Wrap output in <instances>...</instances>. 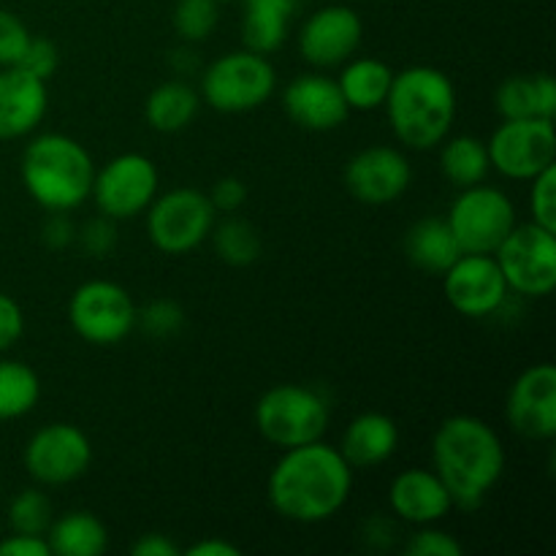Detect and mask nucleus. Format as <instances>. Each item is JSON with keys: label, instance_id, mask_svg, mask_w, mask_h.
<instances>
[{"label": "nucleus", "instance_id": "1", "mask_svg": "<svg viewBox=\"0 0 556 556\" xmlns=\"http://www.w3.org/2000/svg\"><path fill=\"white\" fill-rule=\"evenodd\" d=\"M353 492V467L340 448L315 443L286 448L266 481V497L280 519L296 525H324L348 505Z\"/></svg>", "mask_w": 556, "mask_h": 556}, {"label": "nucleus", "instance_id": "2", "mask_svg": "<svg viewBox=\"0 0 556 556\" xmlns=\"http://www.w3.org/2000/svg\"><path fill=\"white\" fill-rule=\"evenodd\" d=\"M505 445L500 434L483 418H445L432 438V470L448 489L454 508L472 510L503 481Z\"/></svg>", "mask_w": 556, "mask_h": 556}, {"label": "nucleus", "instance_id": "3", "mask_svg": "<svg viewBox=\"0 0 556 556\" xmlns=\"http://www.w3.org/2000/svg\"><path fill=\"white\" fill-rule=\"evenodd\" d=\"M456 87L434 65H410L394 74L386 96L391 134L407 150H434L451 136L456 119Z\"/></svg>", "mask_w": 556, "mask_h": 556}, {"label": "nucleus", "instance_id": "4", "mask_svg": "<svg viewBox=\"0 0 556 556\" xmlns=\"http://www.w3.org/2000/svg\"><path fill=\"white\" fill-rule=\"evenodd\" d=\"M20 177L38 206L47 212H71L90 199L96 163L74 136L38 134L22 152Z\"/></svg>", "mask_w": 556, "mask_h": 556}, {"label": "nucleus", "instance_id": "5", "mask_svg": "<svg viewBox=\"0 0 556 556\" xmlns=\"http://www.w3.org/2000/svg\"><path fill=\"white\" fill-rule=\"evenodd\" d=\"M329 421V402L309 386L280 383L266 391L255 405L258 434L280 451L324 440Z\"/></svg>", "mask_w": 556, "mask_h": 556}, {"label": "nucleus", "instance_id": "6", "mask_svg": "<svg viewBox=\"0 0 556 556\" xmlns=\"http://www.w3.org/2000/svg\"><path fill=\"white\" fill-rule=\"evenodd\" d=\"M277 87V71L266 54L253 49L226 52L201 74L199 96L220 114H244L261 109Z\"/></svg>", "mask_w": 556, "mask_h": 556}, {"label": "nucleus", "instance_id": "7", "mask_svg": "<svg viewBox=\"0 0 556 556\" xmlns=\"http://www.w3.org/2000/svg\"><path fill=\"white\" fill-rule=\"evenodd\" d=\"M215 206L199 188H174L155 195L147 206V237L166 255L193 253L210 239Z\"/></svg>", "mask_w": 556, "mask_h": 556}, {"label": "nucleus", "instance_id": "8", "mask_svg": "<svg viewBox=\"0 0 556 556\" xmlns=\"http://www.w3.org/2000/svg\"><path fill=\"white\" fill-rule=\"evenodd\" d=\"M445 223L454 231L462 253L494 255V250L516 228L519 215L505 190L478 182L459 190L445 215Z\"/></svg>", "mask_w": 556, "mask_h": 556}, {"label": "nucleus", "instance_id": "9", "mask_svg": "<svg viewBox=\"0 0 556 556\" xmlns=\"http://www.w3.org/2000/svg\"><path fill=\"white\" fill-rule=\"evenodd\" d=\"M510 293L546 299L556 288V231L538 223H516L505 242L494 250Z\"/></svg>", "mask_w": 556, "mask_h": 556}, {"label": "nucleus", "instance_id": "10", "mask_svg": "<svg viewBox=\"0 0 556 556\" xmlns=\"http://www.w3.org/2000/svg\"><path fill=\"white\" fill-rule=\"evenodd\" d=\"M68 324L87 345H117L136 329V304L117 282L87 280L71 293Z\"/></svg>", "mask_w": 556, "mask_h": 556}, {"label": "nucleus", "instance_id": "11", "mask_svg": "<svg viewBox=\"0 0 556 556\" xmlns=\"http://www.w3.org/2000/svg\"><path fill=\"white\" fill-rule=\"evenodd\" d=\"M161 174L152 157L141 152H123L96 168L92 179V193L101 215L112 220H130V217L144 215L147 206L157 195Z\"/></svg>", "mask_w": 556, "mask_h": 556}, {"label": "nucleus", "instance_id": "12", "mask_svg": "<svg viewBox=\"0 0 556 556\" xmlns=\"http://www.w3.org/2000/svg\"><path fill=\"white\" fill-rule=\"evenodd\" d=\"M486 150L494 172L516 182H530L556 163L554 119H503L486 141Z\"/></svg>", "mask_w": 556, "mask_h": 556}, {"label": "nucleus", "instance_id": "13", "mask_svg": "<svg viewBox=\"0 0 556 556\" xmlns=\"http://www.w3.org/2000/svg\"><path fill=\"white\" fill-rule=\"evenodd\" d=\"M22 462L38 486H65L90 470L92 443L76 424L54 421L33 432Z\"/></svg>", "mask_w": 556, "mask_h": 556}, {"label": "nucleus", "instance_id": "14", "mask_svg": "<svg viewBox=\"0 0 556 556\" xmlns=\"http://www.w3.org/2000/svg\"><path fill=\"white\" fill-rule=\"evenodd\" d=\"M440 277L448 304L465 318H489L500 313L510 296L494 255L462 253Z\"/></svg>", "mask_w": 556, "mask_h": 556}, {"label": "nucleus", "instance_id": "15", "mask_svg": "<svg viewBox=\"0 0 556 556\" xmlns=\"http://www.w3.org/2000/svg\"><path fill=\"white\" fill-rule=\"evenodd\" d=\"M364 22L351 5H324L304 20L299 52L313 68H340L362 47Z\"/></svg>", "mask_w": 556, "mask_h": 556}, {"label": "nucleus", "instance_id": "16", "mask_svg": "<svg viewBox=\"0 0 556 556\" xmlns=\"http://www.w3.org/2000/svg\"><path fill=\"white\" fill-rule=\"evenodd\" d=\"M410 182V161H407L405 152L389 144L364 147L345 166L348 193L369 206L391 204L407 193Z\"/></svg>", "mask_w": 556, "mask_h": 556}, {"label": "nucleus", "instance_id": "17", "mask_svg": "<svg viewBox=\"0 0 556 556\" xmlns=\"http://www.w3.org/2000/svg\"><path fill=\"white\" fill-rule=\"evenodd\" d=\"M505 418L525 440L556 438V369L541 362L514 380L505 400Z\"/></svg>", "mask_w": 556, "mask_h": 556}, {"label": "nucleus", "instance_id": "18", "mask_svg": "<svg viewBox=\"0 0 556 556\" xmlns=\"http://www.w3.org/2000/svg\"><path fill=\"white\" fill-rule=\"evenodd\" d=\"M282 109L291 123L304 130H313V134L340 128L351 114L340 87H337V79L318 74V71L288 81V87L282 90Z\"/></svg>", "mask_w": 556, "mask_h": 556}, {"label": "nucleus", "instance_id": "19", "mask_svg": "<svg viewBox=\"0 0 556 556\" xmlns=\"http://www.w3.org/2000/svg\"><path fill=\"white\" fill-rule=\"evenodd\" d=\"M49 109L47 81L20 65L0 68V141L30 136Z\"/></svg>", "mask_w": 556, "mask_h": 556}, {"label": "nucleus", "instance_id": "20", "mask_svg": "<svg viewBox=\"0 0 556 556\" xmlns=\"http://www.w3.org/2000/svg\"><path fill=\"white\" fill-rule=\"evenodd\" d=\"M389 508L405 525L424 527L443 521L454 510V500L438 472L427 467H407L391 481Z\"/></svg>", "mask_w": 556, "mask_h": 556}, {"label": "nucleus", "instance_id": "21", "mask_svg": "<svg viewBox=\"0 0 556 556\" xmlns=\"http://www.w3.org/2000/svg\"><path fill=\"white\" fill-rule=\"evenodd\" d=\"M400 448V427L383 413H362L353 418L342 434L340 454L353 470L386 465Z\"/></svg>", "mask_w": 556, "mask_h": 556}, {"label": "nucleus", "instance_id": "22", "mask_svg": "<svg viewBox=\"0 0 556 556\" xmlns=\"http://www.w3.org/2000/svg\"><path fill=\"white\" fill-rule=\"evenodd\" d=\"M242 41L244 49L271 54L286 43L291 33L296 0H242Z\"/></svg>", "mask_w": 556, "mask_h": 556}, {"label": "nucleus", "instance_id": "23", "mask_svg": "<svg viewBox=\"0 0 556 556\" xmlns=\"http://www.w3.org/2000/svg\"><path fill=\"white\" fill-rule=\"evenodd\" d=\"M340 68L342 71L340 79H337V87H340L342 98H345L351 112H375V109L383 106L391 79H394V71L383 60L356 58L353 54Z\"/></svg>", "mask_w": 556, "mask_h": 556}, {"label": "nucleus", "instance_id": "24", "mask_svg": "<svg viewBox=\"0 0 556 556\" xmlns=\"http://www.w3.org/2000/svg\"><path fill=\"white\" fill-rule=\"evenodd\" d=\"M405 253L416 269L427 271V275H443L459 258L462 248L445 217H424V220L413 223L407 231Z\"/></svg>", "mask_w": 556, "mask_h": 556}, {"label": "nucleus", "instance_id": "25", "mask_svg": "<svg viewBox=\"0 0 556 556\" xmlns=\"http://www.w3.org/2000/svg\"><path fill=\"white\" fill-rule=\"evenodd\" d=\"M201 96L182 79H168L157 85L144 101V119L157 134H179L195 119Z\"/></svg>", "mask_w": 556, "mask_h": 556}, {"label": "nucleus", "instance_id": "26", "mask_svg": "<svg viewBox=\"0 0 556 556\" xmlns=\"http://www.w3.org/2000/svg\"><path fill=\"white\" fill-rule=\"evenodd\" d=\"M52 556H101L109 548L106 525L90 510H68L47 530Z\"/></svg>", "mask_w": 556, "mask_h": 556}, {"label": "nucleus", "instance_id": "27", "mask_svg": "<svg viewBox=\"0 0 556 556\" xmlns=\"http://www.w3.org/2000/svg\"><path fill=\"white\" fill-rule=\"evenodd\" d=\"M440 172L459 190L486 182V174L492 172L486 141L478 136H448L440 144Z\"/></svg>", "mask_w": 556, "mask_h": 556}, {"label": "nucleus", "instance_id": "28", "mask_svg": "<svg viewBox=\"0 0 556 556\" xmlns=\"http://www.w3.org/2000/svg\"><path fill=\"white\" fill-rule=\"evenodd\" d=\"M41 400V380L25 362L0 358V421L27 416Z\"/></svg>", "mask_w": 556, "mask_h": 556}, {"label": "nucleus", "instance_id": "29", "mask_svg": "<svg viewBox=\"0 0 556 556\" xmlns=\"http://www.w3.org/2000/svg\"><path fill=\"white\" fill-rule=\"evenodd\" d=\"M212 244L223 264L228 266H250L261 258V237L253 223L242 217H226L223 223L212 226Z\"/></svg>", "mask_w": 556, "mask_h": 556}, {"label": "nucleus", "instance_id": "30", "mask_svg": "<svg viewBox=\"0 0 556 556\" xmlns=\"http://www.w3.org/2000/svg\"><path fill=\"white\" fill-rule=\"evenodd\" d=\"M52 519H54L52 500H49L41 489H22V492L9 503L11 532L47 535Z\"/></svg>", "mask_w": 556, "mask_h": 556}, {"label": "nucleus", "instance_id": "31", "mask_svg": "<svg viewBox=\"0 0 556 556\" xmlns=\"http://www.w3.org/2000/svg\"><path fill=\"white\" fill-rule=\"evenodd\" d=\"M220 22L217 0H177L174 5V30L182 41L201 43L215 33Z\"/></svg>", "mask_w": 556, "mask_h": 556}, {"label": "nucleus", "instance_id": "32", "mask_svg": "<svg viewBox=\"0 0 556 556\" xmlns=\"http://www.w3.org/2000/svg\"><path fill=\"white\" fill-rule=\"evenodd\" d=\"M136 326L152 340H172L185 329V309L174 299H155L144 309H136Z\"/></svg>", "mask_w": 556, "mask_h": 556}, {"label": "nucleus", "instance_id": "33", "mask_svg": "<svg viewBox=\"0 0 556 556\" xmlns=\"http://www.w3.org/2000/svg\"><path fill=\"white\" fill-rule=\"evenodd\" d=\"M494 103H497V112L503 119L538 117L535 114V79H532V74L508 76V79L497 87Z\"/></svg>", "mask_w": 556, "mask_h": 556}, {"label": "nucleus", "instance_id": "34", "mask_svg": "<svg viewBox=\"0 0 556 556\" xmlns=\"http://www.w3.org/2000/svg\"><path fill=\"white\" fill-rule=\"evenodd\" d=\"M532 223L556 231V163L530 179Z\"/></svg>", "mask_w": 556, "mask_h": 556}, {"label": "nucleus", "instance_id": "35", "mask_svg": "<svg viewBox=\"0 0 556 556\" xmlns=\"http://www.w3.org/2000/svg\"><path fill=\"white\" fill-rule=\"evenodd\" d=\"M405 554L407 556H462L465 554V548H462V543L456 541L451 532L438 530L434 525H424L418 527V530L410 535V541L405 543Z\"/></svg>", "mask_w": 556, "mask_h": 556}, {"label": "nucleus", "instance_id": "36", "mask_svg": "<svg viewBox=\"0 0 556 556\" xmlns=\"http://www.w3.org/2000/svg\"><path fill=\"white\" fill-rule=\"evenodd\" d=\"M30 38V30H27L25 22H22L20 16L0 9V68L20 65Z\"/></svg>", "mask_w": 556, "mask_h": 556}, {"label": "nucleus", "instance_id": "37", "mask_svg": "<svg viewBox=\"0 0 556 556\" xmlns=\"http://www.w3.org/2000/svg\"><path fill=\"white\" fill-rule=\"evenodd\" d=\"M76 239H79V244L85 248L87 255L103 258V255H109L117 248V220H112V217L106 215L92 217V220H87L85 226L79 228Z\"/></svg>", "mask_w": 556, "mask_h": 556}, {"label": "nucleus", "instance_id": "38", "mask_svg": "<svg viewBox=\"0 0 556 556\" xmlns=\"http://www.w3.org/2000/svg\"><path fill=\"white\" fill-rule=\"evenodd\" d=\"M60 65V52L54 47V41L41 36H33L30 43H27L25 54L20 60V68H25L27 74L38 76V79H52V74Z\"/></svg>", "mask_w": 556, "mask_h": 556}, {"label": "nucleus", "instance_id": "39", "mask_svg": "<svg viewBox=\"0 0 556 556\" xmlns=\"http://www.w3.org/2000/svg\"><path fill=\"white\" fill-rule=\"evenodd\" d=\"M22 334H25V313L14 296L0 291V353L14 348Z\"/></svg>", "mask_w": 556, "mask_h": 556}, {"label": "nucleus", "instance_id": "40", "mask_svg": "<svg viewBox=\"0 0 556 556\" xmlns=\"http://www.w3.org/2000/svg\"><path fill=\"white\" fill-rule=\"evenodd\" d=\"M206 195H210L215 212L233 215V212L248 201V185H244L239 177H223L212 185V190Z\"/></svg>", "mask_w": 556, "mask_h": 556}, {"label": "nucleus", "instance_id": "41", "mask_svg": "<svg viewBox=\"0 0 556 556\" xmlns=\"http://www.w3.org/2000/svg\"><path fill=\"white\" fill-rule=\"evenodd\" d=\"M0 556H52L47 535H25V532H11L0 535Z\"/></svg>", "mask_w": 556, "mask_h": 556}, {"label": "nucleus", "instance_id": "42", "mask_svg": "<svg viewBox=\"0 0 556 556\" xmlns=\"http://www.w3.org/2000/svg\"><path fill=\"white\" fill-rule=\"evenodd\" d=\"M43 244L52 250H65L76 242V226L68 220V212H49V220L43 223Z\"/></svg>", "mask_w": 556, "mask_h": 556}, {"label": "nucleus", "instance_id": "43", "mask_svg": "<svg viewBox=\"0 0 556 556\" xmlns=\"http://www.w3.org/2000/svg\"><path fill=\"white\" fill-rule=\"evenodd\" d=\"M535 79V114L543 119H554L556 114V81L552 74H532Z\"/></svg>", "mask_w": 556, "mask_h": 556}, {"label": "nucleus", "instance_id": "44", "mask_svg": "<svg viewBox=\"0 0 556 556\" xmlns=\"http://www.w3.org/2000/svg\"><path fill=\"white\" fill-rule=\"evenodd\" d=\"M134 556H179V548L168 541L161 532H150V535H141L139 541L130 546Z\"/></svg>", "mask_w": 556, "mask_h": 556}, {"label": "nucleus", "instance_id": "45", "mask_svg": "<svg viewBox=\"0 0 556 556\" xmlns=\"http://www.w3.org/2000/svg\"><path fill=\"white\" fill-rule=\"evenodd\" d=\"M188 556H242V548L233 546L226 538H204L188 546Z\"/></svg>", "mask_w": 556, "mask_h": 556}, {"label": "nucleus", "instance_id": "46", "mask_svg": "<svg viewBox=\"0 0 556 556\" xmlns=\"http://www.w3.org/2000/svg\"><path fill=\"white\" fill-rule=\"evenodd\" d=\"M217 3H231V0H217Z\"/></svg>", "mask_w": 556, "mask_h": 556}]
</instances>
